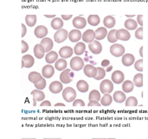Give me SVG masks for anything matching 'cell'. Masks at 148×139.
I'll use <instances>...</instances> for the list:
<instances>
[{
    "label": "cell",
    "instance_id": "8992f818",
    "mask_svg": "<svg viewBox=\"0 0 148 139\" xmlns=\"http://www.w3.org/2000/svg\"><path fill=\"white\" fill-rule=\"evenodd\" d=\"M89 50L94 54H100L102 51V45L98 40H94L88 44Z\"/></svg>",
    "mask_w": 148,
    "mask_h": 139
},
{
    "label": "cell",
    "instance_id": "6125c7cd",
    "mask_svg": "<svg viewBox=\"0 0 148 139\" xmlns=\"http://www.w3.org/2000/svg\"><path fill=\"white\" fill-rule=\"evenodd\" d=\"M23 139H29V138H23ZM30 139H35V138H30Z\"/></svg>",
    "mask_w": 148,
    "mask_h": 139
},
{
    "label": "cell",
    "instance_id": "91938a15",
    "mask_svg": "<svg viewBox=\"0 0 148 139\" xmlns=\"http://www.w3.org/2000/svg\"><path fill=\"white\" fill-rule=\"evenodd\" d=\"M44 139H60V138H44Z\"/></svg>",
    "mask_w": 148,
    "mask_h": 139
},
{
    "label": "cell",
    "instance_id": "7dc6e473",
    "mask_svg": "<svg viewBox=\"0 0 148 139\" xmlns=\"http://www.w3.org/2000/svg\"><path fill=\"white\" fill-rule=\"evenodd\" d=\"M137 23L142 27L143 26V15H138L137 16Z\"/></svg>",
    "mask_w": 148,
    "mask_h": 139
},
{
    "label": "cell",
    "instance_id": "ab89813d",
    "mask_svg": "<svg viewBox=\"0 0 148 139\" xmlns=\"http://www.w3.org/2000/svg\"><path fill=\"white\" fill-rule=\"evenodd\" d=\"M106 76V71L101 68V67H98L97 68V75L95 77V79L96 80H101V79H103Z\"/></svg>",
    "mask_w": 148,
    "mask_h": 139
},
{
    "label": "cell",
    "instance_id": "8fae6325",
    "mask_svg": "<svg viewBox=\"0 0 148 139\" xmlns=\"http://www.w3.org/2000/svg\"><path fill=\"white\" fill-rule=\"evenodd\" d=\"M73 53H74V50L69 46H63L59 50V56L62 58H64V59L70 57L73 55Z\"/></svg>",
    "mask_w": 148,
    "mask_h": 139
},
{
    "label": "cell",
    "instance_id": "db71d44e",
    "mask_svg": "<svg viewBox=\"0 0 148 139\" xmlns=\"http://www.w3.org/2000/svg\"><path fill=\"white\" fill-rule=\"evenodd\" d=\"M45 17H48V18H55L56 17V15L55 14H51V15H44Z\"/></svg>",
    "mask_w": 148,
    "mask_h": 139
},
{
    "label": "cell",
    "instance_id": "ac0fdd59",
    "mask_svg": "<svg viewBox=\"0 0 148 139\" xmlns=\"http://www.w3.org/2000/svg\"><path fill=\"white\" fill-rule=\"evenodd\" d=\"M82 40L86 43H91L95 39V31L93 30H87L82 35Z\"/></svg>",
    "mask_w": 148,
    "mask_h": 139
},
{
    "label": "cell",
    "instance_id": "5bb4252c",
    "mask_svg": "<svg viewBox=\"0 0 148 139\" xmlns=\"http://www.w3.org/2000/svg\"><path fill=\"white\" fill-rule=\"evenodd\" d=\"M124 73L121 71H115L112 74V82L114 84H120L124 82Z\"/></svg>",
    "mask_w": 148,
    "mask_h": 139
},
{
    "label": "cell",
    "instance_id": "603a6c76",
    "mask_svg": "<svg viewBox=\"0 0 148 139\" xmlns=\"http://www.w3.org/2000/svg\"><path fill=\"white\" fill-rule=\"evenodd\" d=\"M41 44L43 46V48L45 49V51L46 52L51 51V49L53 48V45H54L53 41L49 37H44V38H42V41H41Z\"/></svg>",
    "mask_w": 148,
    "mask_h": 139
},
{
    "label": "cell",
    "instance_id": "11a10c76",
    "mask_svg": "<svg viewBox=\"0 0 148 139\" xmlns=\"http://www.w3.org/2000/svg\"><path fill=\"white\" fill-rule=\"evenodd\" d=\"M112 69H113V66H112V65H109V66L107 68V70H105V71H106L107 72H109V71H111Z\"/></svg>",
    "mask_w": 148,
    "mask_h": 139
},
{
    "label": "cell",
    "instance_id": "d590c367",
    "mask_svg": "<svg viewBox=\"0 0 148 139\" xmlns=\"http://www.w3.org/2000/svg\"><path fill=\"white\" fill-rule=\"evenodd\" d=\"M134 84L137 87H142L143 86V75L142 73H138L134 77Z\"/></svg>",
    "mask_w": 148,
    "mask_h": 139
},
{
    "label": "cell",
    "instance_id": "f1b7e54d",
    "mask_svg": "<svg viewBox=\"0 0 148 139\" xmlns=\"http://www.w3.org/2000/svg\"><path fill=\"white\" fill-rule=\"evenodd\" d=\"M55 68L57 71H62L64 70H66L67 68V61L64 58H61V59H57L56 62L55 63Z\"/></svg>",
    "mask_w": 148,
    "mask_h": 139
},
{
    "label": "cell",
    "instance_id": "6f0895ef",
    "mask_svg": "<svg viewBox=\"0 0 148 139\" xmlns=\"http://www.w3.org/2000/svg\"><path fill=\"white\" fill-rule=\"evenodd\" d=\"M65 104H63L62 103H57V104H56V106H64Z\"/></svg>",
    "mask_w": 148,
    "mask_h": 139
},
{
    "label": "cell",
    "instance_id": "4316f807",
    "mask_svg": "<svg viewBox=\"0 0 148 139\" xmlns=\"http://www.w3.org/2000/svg\"><path fill=\"white\" fill-rule=\"evenodd\" d=\"M50 25H51V27H52L53 29L58 30H61V29L62 28V26H63V21H62V19L60 18V17H55V18H53V20L51 21Z\"/></svg>",
    "mask_w": 148,
    "mask_h": 139
},
{
    "label": "cell",
    "instance_id": "681fc988",
    "mask_svg": "<svg viewBox=\"0 0 148 139\" xmlns=\"http://www.w3.org/2000/svg\"><path fill=\"white\" fill-rule=\"evenodd\" d=\"M22 37H23L25 35H26V32H27V29H26V26L23 24H22Z\"/></svg>",
    "mask_w": 148,
    "mask_h": 139
},
{
    "label": "cell",
    "instance_id": "8d00e7d4",
    "mask_svg": "<svg viewBox=\"0 0 148 139\" xmlns=\"http://www.w3.org/2000/svg\"><path fill=\"white\" fill-rule=\"evenodd\" d=\"M25 22L27 25L29 27H33L36 23V15H27L25 17Z\"/></svg>",
    "mask_w": 148,
    "mask_h": 139
},
{
    "label": "cell",
    "instance_id": "d6a6232c",
    "mask_svg": "<svg viewBox=\"0 0 148 139\" xmlns=\"http://www.w3.org/2000/svg\"><path fill=\"white\" fill-rule=\"evenodd\" d=\"M134 82H132V81H130V80H127V81H124V82H123L122 90H123L126 93L131 92V91L134 90Z\"/></svg>",
    "mask_w": 148,
    "mask_h": 139
},
{
    "label": "cell",
    "instance_id": "cb8c5ba5",
    "mask_svg": "<svg viewBox=\"0 0 148 139\" xmlns=\"http://www.w3.org/2000/svg\"><path fill=\"white\" fill-rule=\"evenodd\" d=\"M43 78L42 75H41L40 73L38 72H36V71H32L29 74V80L33 83L34 84H37L39 83L42 79Z\"/></svg>",
    "mask_w": 148,
    "mask_h": 139
},
{
    "label": "cell",
    "instance_id": "83f0119b",
    "mask_svg": "<svg viewBox=\"0 0 148 139\" xmlns=\"http://www.w3.org/2000/svg\"><path fill=\"white\" fill-rule=\"evenodd\" d=\"M85 50H86V45H85V44L82 43V42H78V43L75 44V48H74V52L75 53V55L80 56V55H82V54L84 53Z\"/></svg>",
    "mask_w": 148,
    "mask_h": 139
},
{
    "label": "cell",
    "instance_id": "3957f363",
    "mask_svg": "<svg viewBox=\"0 0 148 139\" xmlns=\"http://www.w3.org/2000/svg\"><path fill=\"white\" fill-rule=\"evenodd\" d=\"M70 67L73 71H79L84 68V62L80 57H75L70 61Z\"/></svg>",
    "mask_w": 148,
    "mask_h": 139
},
{
    "label": "cell",
    "instance_id": "7402d4cb",
    "mask_svg": "<svg viewBox=\"0 0 148 139\" xmlns=\"http://www.w3.org/2000/svg\"><path fill=\"white\" fill-rule=\"evenodd\" d=\"M108 30L105 27H100L95 30V39L96 40H102L108 36Z\"/></svg>",
    "mask_w": 148,
    "mask_h": 139
},
{
    "label": "cell",
    "instance_id": "f5cc1de1",
    "mask_svg": "<svg viewBox=\"0 0 148 139\" xmlns=\"http://www.w3.org/2000/svg\"><path fill=\"white\" fill-rule=\"evenodd\" d=\"M41 106H50L51 105V104H50V102L49 101H43V102H42L41 103V104H40Z\"/></svg>",
    "mask_w": 148,
    "mask_h": 139
},
{
    "label": "cell",
    "instance_id": "277c9868",
    "mask_svg": "<svg viewBox=\"0 0 148 139\" xmlns=\"http://www.w3.org/2000/svg\"><path fill=\"white\" fill-rule=\"evenodd\" d=\"M68 37H69V32L65 29H61L56 30V32L54 35V39L58 44L64 42Z\"/></svg>",
    "mask_w": 148,
    "mask_h": 139
},
{
    "label": "cell",
    "instance_id": "816d5d0a",
    "mask_svg": "<svg viewBox=\"0 0 148 139\" xmlns=\"http://www.w3.org/2000/svg\"><path fill=\"white\" fill-rule=\"evenodd\" d=\"M71 17H72V15H71V14H69V15L62 14V18L64 19V20H69V19H70Z\"/></svg>",
    "mask_w": 148,
    "mask_h": 139
},
{
    "label": "cell",
    "instance_id": "ee69618b",
    "mask_svg": "<svg viewBox=\"0 0 148 139\" xmlns=\"http://www.w3.org/2000/svg\"><path fill=\"white\" fill-rule=\"evenodd\" d=\"M135 37L137 39H143V28L140 26V28H138L135 31Z\"/></svg>",
    "mask_w": 148,
    "mask_h": 139
},
{
    "label": "cell",
    "instance_id": "9c48e42d",
    "mask_svg": "<svg viewBox=\"0 0 148 139\" xmlns=\"http://www.w3.org/2000/svg\"><path fill=\"white\" fill-rule=\"evenodd\" d=\"M84 74L88 77H94L97 75V68L92 64H86L83 68Z\"/></svg>",
    "mask_w": 148,
    "mask_h": 139
},
{
    "label": "cell",
    "instance_id": "d4e9b609",
    "mask_svg": "<svg viewBox=\"0 0 148 139\" xmlns=\"http://www.w3.org/2000/svg\"><path fill=\"white\" fill-rule=\"evenodd\" d=\"M57 59H58V54L53 50L48 52L47 55L45 56V60L49 64H51L52 63H56Z\"/></svg>",
    "mask_w": 148,
    "mask_h": 139
},
{
    "label": "cell",
    "instance_id": "52a82bcc",
    "mask_svg": "<svg viewBox=\"0 0 148 139\" xmlns=\"http://www.w3.org/2000/svg\"><path fill=\"white\" fill-rule=\"evenodd\" d=\"M71 71H72L70 69H66L62 71V73L60 75V80L62 84H69L72 82L73 77L70 75Z\"/></svg>",
    "mask_w": 148,
    "mask_h": 139
},
{
    "label": "cell",
    "instance_id": "9f6ffc18",
    "mask_svg": "<svg viewBox=\"0 0 148 139\" xmlns=\"http://www.w3.org/2000/svg\"><path fill=\"white\" fill-rule=\"evenodd\" d=\"M140 55L141 56V57H143V47H142V46H141L140 49Z\"/></svg>",
    "mask_w": 148,
    "mask_h": 139
},
{
    "label": "cell",
    "instance_id": "f546056e",
    "mask_svg": "<svg viewBox=\"0 0 148 139\" xmlns=\"http://www.w3.org/2000/svg\"><path fill=\"white\" fill-rule=\"evenodd\" d=\"M103 24L105 25L106 28H114L115 24H116V21H115V18L112 16H108L104 18L103 20Z\"/></svg>",
    "mask_w": 148,
    "mask_h": 139
},
{
    "label": "cell",
    "instance_id": "ffe728a7",
    "mask_svg": "<svg viewBox=\"0 0 148 139\" xmlns=\"http://www.w3.org/2000/svg\"><path fill=\"white\" fill-rule=\"evenodd\" d=\"M134 61H135V58H134V56L133 54L127 53V54H124L122 57V64L125 66L133 65L134 64Z\"/></svg>",
    "mask_w": 148,
    "mask_h": 139
},
{
    "label": "cell",
    "instance_id": "44dd1931",
    "mask_svg": "<svg viewBox=\"0 0 148 139\" xmlns=\"http://www.w3.org/2000/svg\"><path fill=\"white\" fill-rule=\"evenodd\" d=\"M45 52H46L45 49L43 48V46L41 44L35 45V47H34V54H35L36 58H38V59L42 58L44 57Z\"/></svg>",
    "mask_w": 148,
    "mask_h": 139
},
{
    "label": "cell",
    "instance_id": "1f68e13d",
    "mask_svg": "<svg viewBox=\"0 0 148 139\" xmlns=\"http://www.w3.org/2000/svg\"><path fill=\"white\" fill-rule=\"evenodd\" d=\"M138 26V23L132 18H127V20L125 22V28L128 30H134Z\"/></svg>",
    "mask_w": 148,
    "mask_h": 139
},
{
    "label": "cell",
    "instance_id": "94428289",
    "mask_svg": "<svg viewBox=\"0 0 148 139\" xmlns=\"http://www.w3.org/2000/svg\"><path fill=\"white\" fill-rule=\"evenodd\" d=\"M93 139H100V138H93ZM101 139H106V138H101Z\"/></svg>",
    "mask_w": 148,
    "mask_h": 139
},
{
    "label": "cell",
    "instance_id": "c3c4849f",
    "mask_svg": "<svg viewBox=\"0 0 148 139\" xmlns=\"http://www.w3.org/2000/svg\"><path fill=\"white\" fill-rule=\"evenodd\" d=\"M88 106H100V105H101V104L99 103V101L92 100V101H89V103H88Z\"/></svg>",
    "mask_w": 148,
    "mask_h": 139
},
{
    "label": "cell",
    "instance_id": "b9f144b4",
    "mask_svg": "<svg viewBox=\"0 0 148 139\" xmlns=\"http://www.w3.org/2000/svg\"><path fill=\"white\" fill-rule=\"evenodd\" d=\"M34 85H35V87L36 88V90L42 91V90H43V89L46 87V80H45V79H44V77H43V78H42L39 83L35 84Z\"/></svg>",
    "mask_w": 148,
    "mask_h": 139
},
{
    "label": "cell",
    "instance_id": "680465c9",
    "mask_svg": "<svg viewBox=\"0 0 148 139\" xmlns=\"http://www.w3.org/2000/svg\"><path fill=\"white\" fill-rule=\"evenodd\" d=\"M134 16H135V14H132V15H128V14H127V15H126V17H134Z\"/></svg>",
    "mask_w": 148,
    "mask_h": 139
},
{
    "label": "cell",
    "instance_id": "7bdbcfd3",
    "mask_svg": "<svg viewBox=\"0 0 148 139\" xmlns=\"http://www.w3.org/2000/svg\"><path fill=\"white\" fill-rule=\"evenodd\" d=\"M134 68L138 71L142 72V71H143V59L142 58L138 60V61H136V63L134 64Z\"/></svg>",
    "mask_w": 148,
    "mask_h": 139
},
{
    "label": "cell",
    "instance_id": "2e32d148",
    "mask_svg": "<svg viewBox=\"0 0 148 139\" xmlns=\"http://www.w3.org/2000/svg\"><path fill=\"white\" fill-rule=\"evenodd\" d=\"M82 37V32L78 30V29H75L72 30L69 33V38L71 42L75 43V42H79L80 39Z\"/></svg>",
    "mask_w": 148,
    "mask_h": 139
},
{
    "label": "cell",
    "instance_id": "e575fe53",
    "mask_svg": "<svg viewBox=\"0 0 148 139\" xmlns=\"http://www.w3.org/2000/svg\"><path fill=\"white\" fill-rule=\"evenodd\" d=\"M113 102V97L110 94H104V96L101 99V104L104 106H108Z\"/></svg>",
    "mask_w": 148,
    "mask_h": 139
},
{
    "label": "cell",
    "instance_id": "4dcf8cb0",
    "mask_svg": "<svg viewBox=\"0 0 148 139\" xmlns=\"http://www.w3.org/2000/svg\"><path fill=\"white\" fill-rule=\"evenodd\" d=\"M76 87H77V89H78L79 91H81V92H82V93H85V92H87V91H88L89 85H88V84L86 81H84V80H80V81L77 82Z\"/></svg>",
    "mask_w": 148,
    "mask_h": 139
},
{
    "label": "cell",
    "instance_id": "ba28073f",
    "mask_svg": "<svg viewBox=\"0 0 148 139\" xmlns=\"http://www.w3.org/2000/svg\"><path fill=\"white\" fill-rule=\"evenodd\" d=\"M73 25L75 26V28L76 29H83L86 27L87 25V21L86 19L82 17V16H79V17H75L74 19H73Z\"/></svg>",
    "mask_w": 148,
    "mask_h": 139
},
{
    "label": "cell",
    "instance_id": "e0dca14e",
    "mask_svg": "<svg viewBox=\"0 0 148 139\" xmlns=\"http://www.w3.org/2000/svg\"><path fill=\"white\" fill-rule=\"evenodd\" d=\"M55 74V68L51 64H47L43 66L42 70V75L45 78H50Z\"/></svg>",
    "mask_w": 148,
    "mask_h": 139
},
{
    "label": "cell",
    "instance_id": "f907efd6",
    "mask_svg": "<svg viewBox=\"0 0 148 139\" xmlns=\"http://www.w3.org/2000/svg\"><path fill=\"white\" fill-rule=\"evenodd\" d=\"M101 65H102V67H107V66H109V65H110V61H109V60H107V59H105V60H103V61L101 62Z\"/></svg>",
    "mask_w": 148,
    "mask_h": 139
},
{
    "label": "cell",
    "instance_id": "484cf974",
    "mask_svg": "<svg viewBox=\"0 0 148 139\" xmlns=\"http://www.w3.org/2000/svg\"><path fill=\"white\" fill-rule=\"evenodd\" d=\"M113 98L118 104H121V103H123V102H125L127 100L126 94L124 92H122V91H115L114 93Z\"/></svg>",
    "mask_w": 148,
    "mask_h": 139
},
{
    "label": "cell",
    "instance_id": "74e56055",
    "mask_svg": "<svg viewBox=\"0 0 148 139\" xmlns=\"http://www.w3.org/2000/svg\"><path fill=\"white\" fill-rule=\"evenodd\" d=\"M89 101H92V100H95V101H100L101 99V93L99 91L97 90H93L90 93H89Z\"/></svg>",
    "mask_w": 148,
    "mask_h": 139
},
{
    "label": "cell",
    "instance_id": "bcb514c9",
    "mask_svg": "<svg viewBox=\"0 0 148 139\" xmlns=\"http://www.w3.org/2000/svg\"><path fill=\"white\" fill-rule=\"evenodd\" d=\"M29 50V45L25 41H22V53H25Z\"/></svg>",
    "mask_w": 148,
    "mask_h": 139
},
{
    "label": "cell",
    "instance_id": "5b68a950",
    "mask_svg": "<svg viewBox=\"0 0 148 139\" xmlns=\"http://www.w3.org/2000/svg\"><path fill=\"white\" fill-rule=\"evenodd\" d=\"M110 52L113 56L119 57L121 56H123L125 53V48L123 45L119 44H114L110 47Z\"/></svg>",
    "mask_w": 148,
    "mask_h": 139
},
{
    "label": "cell",
    "instance_id": "9a60e30c",
    "mask_svg": "<svg viewBox=\"0 0 148 139\" xmlns=\"http://www.w3.org/2000/svg\"><path fill=\"white\" fill-rule=\"evenodd\" d=\"M31 95L33 97V105L36 106V101H42L45 98V95L42 91L39 90H35L31 91Z\"/></svg>",
    "mask_w": 148,
    "mask_h": 139
},
{
    "label": "cell",
    "instance_id": "7c38bea8",
    "mask_svg": "<svg viewBox=\"0 0 148 139\" xmlns=\"http://www.w3.org/2000/svg\"><path fill=\"white\" fill-rule=\"evenodd\" d=\"M63 90L62 83L58 81H54L49 84V91L54 94H58Z\"/></svg>",
    "mask_w": 148,
    "mask_h": 139
},
{
    "label": "cell",
    "instance_id": "f35d334b",
    "mask_svg": "<svg viewBox=\"0 0 148 139\" xmlns=\"http://www.w3.org/2000/svg\"><path fill=\"white\" fill-rule=\"evenodd\" d=\"M116 31H117V30H114H114H111L108 32V42L113 43V44H114L115 42H117L118 38L116 37Z\"/></svg>",
    "mask_w": 148,
    "mask_h": 139
},
{
    "label": "cell",
    "instance_id": "836d02e7",
    "mask_svg": "<svg viewBox=\"0 0 148 139\" xmlns=\"http://www.w3.org/2000/svg\"><path fill=\"white\" fill-rule=\"evenodd\" d=\"M100 17L98 15H90L88 17V23L92 26H96L100 24Z\"/></svg>",
    "mask_w": 148,
    "mask_h": 139
},
{
    "label": "cell",
    "instance_id": "d6986e66",
    "mask_svg": "<svg viewBox=\"0 0 148 139\" xmlns=\"http://www.w3.org/2000/svg\"><path fill=\"white\" fill-rule=\"evenodd\" d=\"M34 57L31 55H25L22 58V68H30L34 64Z\"/></svg>",
    "mask_w": 148,
    "mask_h": 139
},
{
    "label": "cell",
    "instance_id": "7a4b0ae2",
    "mask_svg": "<svg viewBox=\"0 0 148 139\" xmlns=\"http://www.w3.org/2000/svg\"><path fill=\"white\" fill-rule=\"evenodd\" d=\"M100 90L103 94H110L112 91H114V83L111 80L105 79L100 84Z\"/></svg>",
    "mask_w": 148,
    "mask_h": 139
},
{
    "label": "cell",
    "instance_id": "f6af8a7d",
    "mask_svg": "<svg viewBox=\"0 0 148 139\" xmlns=\"http://www.w3.org/2000/svg\"><path fill=\"white\" fill-rule=\"evenodd\" d=\"M73 105L74 106H85V103L82 100V99H75L73 102Z\"/></svg>",
    "mask_w": 148,
    "mask_h": 139
},
{
    "label": "cell",
    "instance_id": "4fadbf2b",
    "mask_svg": "<svg viewBox=\"0 0 148 139\" xmlns=\"http://www.w3.org/2000/svg\"><path fill=\"white\" fill-rule=\"evenodd\" d=\"M116 37L118 39L122 40V41H127L131 37V34L127 29H121L117 30L116 31Z\"/></svg>",
    "mask_w": 148,
    "mask_h": 139
},
{
    "label": "cell",
    "instance_id": "6da1fadb",
    "mask_svg": "<svg viewBox=\"0 0 148 139\" xmlns=\"http://www.w3.org/2000/svg\"><path fill=\"white\" fill-rule=\"evenodd\" d=\"M62 98L68 103L74 102L76 98V92L72 87H67L62 91Z\"/></svg>",
    "mask_w": 148,
    "mask_h": 139
},
{
    "label": "cell",
    "instance_id": "60d3db41",
    "mask_svg": "<svg viewBox=\"0 0 148 139\" xmlns=\"http://www.w3.org/2000/svg\"><path fill=\"white\" fill-rule=\"evenodd\" d=\"M126 105L127 106H136L138 105V100L134 97H130L126 100Z\"/></svg>",
    "mask_w": 148,
    "mask_h": 139
},
{
    "label": "cell",
    "instance_id": "30bf717a",
    "mask_svg": "<svg viewBox=\"0 0 148 139\" xmlns=\"http://www.w3.org/2000/svg\"><path fill=\"white\" fill-rule=\"evenodd\" d=\"M34 34L37 38H44L48 34V29L44 25H39L35 29Z\"/></svg>",
    "mask_w": 148,
    "mask_h": 139
}]
</instances>
